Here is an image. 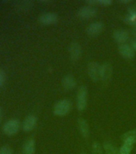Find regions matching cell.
<instances>
[{
    "label": "cell",
    "instance_id": "20",
    "mask_svg": "<svg viewBox=\"0 0 136 154\" xmlns=\"http://www.w3.org/2000/svg\"><path fill=\"white\" fill-rule=\"evenodd\" d=\"M17 8L21 10H27L31 7V2L29 1H20L16 3Z\"/></svg>",
    "mask_w": 136,
    "mask_h": 154
},
{
    "label": "cell",
    "instance_id": "3",
    "mask_svg": "<svg viewBox=\"0 0 136 154\" xmlns=\"http://www.w3.org/2000/svg\"><path fill=\"white\" fill-rule=\"evenodd\" d=\"M87 102V89L85 86H81L79 88L77 95V108L79 111L84 110Z\"/></svg>",
    "mask_w": 136,
    "mask_h": 154
},
{
    "label": "cell",
    "instance_id": "4",
    "mask_svg": "<svg viewBox=\"0 0 136 154\" xmlns=\"http://www.w3.org/2000/svg\"><path fill=\"white\" fill-rule=\"evenodd\" d=\"M89 76L93 81L96 82L101 79V66L98 63L92 62L88 66Z\"/></svg>",
    "mask_w": 136,
    "mask_h": 154
},
{
    "label": "cell",
    "instance_id": "28",
    "mask_svg": "<svg viewBox=\"0 0 136 154\" xmlns=\"http://www.w3.org/2000/svg\"><path fill=\"white\" fill-rule=\"evenodd\" d=\"M134 35H136V29L134 31Z\"/></svg>",
    "mask_w": 136,
    "mask_h": 154
},
{
    "label": "cell",
    "instance_id": "1",
    "mask_svg": "<svg viewBox=\"0 0 136 154\" xmlns=\"http://www.w3.org/2000/svg\"><path fill=\"white\" fill-rule=\"evenodd\" d=\"M71 108V103L69 100H61L54 106V114L59 116H63L69 112Z\"/></svg>",
    "mask_w": 136,
    "mask_h": 154
},
{
    "label": "cell",
    "instance_id": "27",
    "mask_svg": "<svg viewBox=\"0 0 136 154\" xmlns=\"http://www.w3.org/2000/svg\"><path fill=\"white\" fill-rule=\"evenodd\" d=\"M1 119H2V109L0 108V120H1Z\"/></svg>",
    "mask_w": 136,
    "mask_h": 154
},
{
    "label": "cell",
    "instance_id": "10",
    "mask_svg": "<svg viewBox=\"0 0 136 154\" xmlns=\"http://www.w3.org/2000/svg\"><path fill=\"white\" fill-rule=\"evenodd\" d=\"M96 13V9L92 6H85L78 11V15L83 19H89L94 16Z\"/></svg>",
    "mask_w": 136,
    "mask_h": 154
},
{
    "label": "cell",
    "instance_id": "13",
    "mask_svg": "<svg viewBox=\"0 0 136 154\" xmlns=\"http://www.w3.org/2000/svg\"><path fill=\"white\" fill-rule=\"evenodd\" d=\"M113 37L116 42L122 43L127 40V38L129 37V32L127 30H122V29L117 30L113 34Z\"/></svg>",
    "mask_w": 136,
    "mask_h": 154
},
{
    "label": "cell",
    "instance_id": "8",
    "mask_svg": "<svg viewBox=\"0 0 136 154\" xmlns=\"http://www.w3.org/2000/svg\"><path fill=\"white\" fill-rule=\"evenodd\" d=\"M103 29H104V24L101 22H96L89 25L88 27L86 28V32L89 35L95 36L100 34L103 31Z\"/></svg>",
    "mask_w": 136,
    "mask_h": 154
},
{
    "label": "cell",
    "instance_id": "2",
    "mask_svg": "<svg viewBox=\"0 0 136 154\" xmlns=\"http://www.w3.org/2000/svg\"><path fill=\"white\" fill-rule=\"evenodd\" d=\"M20 127V121L16 118H11L7 120L2 126V131L7 135H13L16 133Z\"/></svg>",
    "mask_w": 136,
    "mask_h": 154
},
{
    "label": "cell",
    "instance_id": "14",
    "mask_svg": "<svg viewBox=\"0 0 136 154\" xmlns=\"http://www.w3.org/2000/svg\"><path fill=\"white\" fill-rule=\"evenodd\" d=\"M78 126H79V129L80 133L83 137H88L90 134V128H89V125L86 122V120L84 119H79L78 120Z\"/></svg>",
    "mask_w": 136,
    "mask_h": 154
},
{
    "label": "cell",
    "instance_id": "26",
    "mask_svg": "<svg viewBox=\"0 0 136 154\" xmlns=\"http://www.w3.org/2000/svg\"><path fill=\"white\" fill-rule=\"evenodd\" d=\"M121 2H123V3H128V2H131V1H124V0H122L120 1Z\"/></svg>",
    "mask_w": 136,
    "mask_h": 154
},
{
    "label": "cell",
    "instance_id": "29",
    "mask_svg": "<svg viewBox=\"0 0 136 154\" xmlns=\"http://www.w3.org/2000/svg\"><path fill=\"white\" fill-rule=\"evenodd\" d=\"M117 154H120V153H119V152H117Z\"/></svg>",
    "mask_w": 136,
    "mask_h": 154
},
{
    "label": "cell",
    "instance_id": "25",
    "mask_svg": "<svg viewBox=\"0 0 136 154\" xmlns=\"http://www.w3.org/2000/svg\"><path fill=\"white\" fill-rule=\"evenodd\" d=\"M131 48L134 49V51H136V41H134L131 43Z\"/></svg>",
    "mask_w": 136,
    "mask_h": 154
},
{
    "label": "cell",
    "instance_id": "17",
    "mask_svg": "<svg viewBox=\"0 0 136 154\" xmlns=\"http://www.w3.org/2000/svg\"><path fill=\"white\" fill-rule=\"evenodd\" d=\"M103 149L106 154H117V148L108 140L103 143Z\"/></svg>",
    "mask_w": 136,
    "mask_h": 154
},
{
    "label": "cell",
    "instance_id": "9",
    "mask_svg": "<svg viewBox=\"0 0 136 154\" xmlns=\"http://www.w3.org/2000/svg\"><path fill=\"white\" fill-rule=\"evenodd\" d=\"M112 75V67L109 63H105L101 66V79L108 82Z\"/></svg>",
    "mask_w": 136,
    "mask_h": 154
},
{
    "label": "cell",
    "instance_id": "19",
    "mask_svg": "<svg viewBox=\"0 0 136 154\" xmlns=\"http://www.w3.org/2000/svg\"><path fill=\"white\" fill-rule=\"evenodd\" d=\"M132 149H133V145L127 144V143H124L123 145H122V147L120 148L119 153L120 154H130L131 153V152Z\"/></svg>",
    "mask_w": 136,
    "mask_h": 154
},
{
    "label": "cell",
    "instance_id": "7",
    "mask_svg": "<svg viewBox=\"0 0 136 154\" xmlns=\"http://www.w3.org/2000/svg\"><path fill=\"white\" fill-rule=\"evenodd\" d=\"M119 52L125 59H133L135 55L134 49L127 44L122 43L119 47Z\"/></svg>",
    "mask_w": 136,
    "mask_h": 154
},
{
    "label": "cell",
    "instance_id": "11",
    "mask_svg": "<svg viewBox=\"0 0 136 154\" xmlns=\"http://www.w3.org/2000/svg\"><path fill=\"white\" fill-rule=\"evenodd\" d=\"M70 54H71V59L73 61L79 60L82 55V48L80 44L75 42L71 43L70 46Z\"/></svg>",
    "mask_w": 136,
    "mask_h": 154
},
{
    "label": "cell",
    "instance_id": "21",
    "mask_svg": "<svg viewBox=\"0 0 136 154\" xmlns=\"http://www.w3.org/2000/svg\"><path fill=\"white\" fill-rule=\"evenodd\" d=\"M92 153L103 154V148L98 142H94L92 144Z\"/></svg>",
    "mask_w": 136,
    "mask_h": 154
},
{
    "label": "cell",
    "instance_id": "18",
    "mask_svg": "<svg viewBox=\"0 0 136 154\" xmlns=\"http://www.w3.org/2000/svg\"><path fill=\"white\" fill-rule=\"evenodd\" d=\"M125 21L128 24H131L132 26H136V11H129L126 18Z\"/></svg>",
    "mask_w": 136,
    "mask_h": 154
},
{
    "label": "cell",
    "instance_id": "12",
    "mask_svg": "<svg viewBox=\"0 0 136 154\" xmlns=\"http://www.w3.org/2000/svg\"><path fill=\"white\" fill-rule=\"evenodd\" d=\"M62 87L65 90L70 91L71 89L74 88L76 86V80L71 75H67L62 79Z\"/></svg>",
    "mask_w": 136,
    "mask_h": 154
},
{
    "label": "cell",
    "instance_id": "22",
    "mask_svg": "<svg viewBox=\"0 0 136 154\" xmlns=\"http://www.w3.org/2000/svg\"><path fill=\"white\" fill-rule=\"evenodd\" d=\"M13 150L9 145H3L0 147V154H12Z\"/></svg>",
    "mask_w": 136,
    "mask_h": 154
},
{
    "label": "cell",
    "instance_id": "5",
    "mask_svg": "<svg viewBox=\"0 0 136 154\" xmlns=\"http://www.w3.org/2000/svg\"><path fill=\"white\" fill-rule=\"evenodd\" d=\"M38 21L44 25L55 23L58 21L57 14L52 12H44L38 17Z\"/></svg>",
    "mask_w": 136,
    "mask_h": 154
},
{
    "label": "cell",
    "instance_id": "23",
    "mask_svg": "<svg viewBox=\"0 0 136 154\" xmlns=\"http://www.w3.org/2000/svg\"><path fill=\"white\" fill-rule=\"evenodd\" d=\"M5 79H6V74L4 71L0 68V87L4 84Z\"/></svg>",
    "mask_w": 136,
    "mask_h": 154
},
{
    "label": "cell",
    "instance_id": "6",
    "mask_svg": "<svg viewBox=\"0 0 136 154\" xmlns=\"http://www.w3.org/2000/svg\"><path fill=\"white\" fill-rule=\"evenodd\" d=\"M38 121V118L37 116L33 114H30L24 119L23 122V129L25 132H30L35 127L36 124Z\"/></svg>",
    "mask_w": 136,
    "mask_h": 154
},
{
    "label": "cell",
    "instance_id": "30",
    "mask_svg": "<svg viewBox=\"0 0 136 154\" xmlns=\"http://www.w3.org/2000/svg\"><path fill=\"white\" fill-rule=\"evenodd\" d=\"M82 154H86V153H82Z\"/></svg>",
    "mask_w": 136,
    "mask_h": 154
},
{
    "label": "cell",
    "instance_id": "15",
    "mask_svg": "<svg viewBox=\"0 0 136 154\" xmlns=\"http://www.w3.org/2000/svg\"><path fill=\"white\" fill-rule=\"evenodd\" d=\"M23 151L25 154H34L35 152V141L33 138L26 140L23 144Z\"/></svg>",
    "mask_w": 136,
    "mask_h": 154
},
{
    "label": "cell",
    "instance_id": "24",
    "mask_svg": "<svg viewBox=\"0 0 136 154\" xmlns=\"http://www.w3.org/2000/svg\"><path fill=\"white\" fill-rule=\"evenodd\" d=\"M96 3H99L102 5H110L111 4V1L110 0H97Z\"/></svg>",
    "mask_w": 136,
    "mask_h": 154
},
{
    "label": "cell",
    "instance_id": "16",
    "mask_svg": "<svg viewBox=\"0 0 136 154\" xmlns=\"http://www.w3.org/2000/svg\"><path fill=\"white\" fill-rule=\"evenodd\" d=\"M122 140L124 143L134 145V143H136V131L135 130H131L129 132H125L122 137Z\"/></svg>",
    "mask_w": 136,
    "mask_h": 154
}]
</instances>
